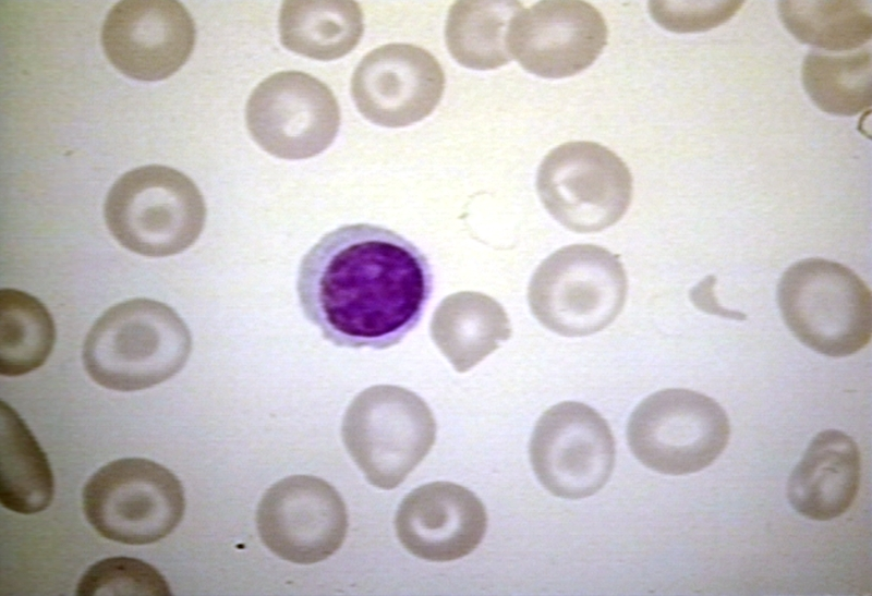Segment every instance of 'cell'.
<instances>
[{
  "mask_svg": "<svg viewBox=\"0 0 872 596\" xmlns=\"http://www.w3.org/2000/svg\"><path fill=\"white\" fill-rule=\"evenodd\" d=\"M56 342L53 319L36 297L0 291V374L15 377L45 364Z\"/></svg>",
  "mask_w": 872,
  "mask_h": 596,
  "instance_id": "24",
  "label": "cell"
},
{
  "mask_svg": "<svg viewBox=\"0 0 872 596\" xmlns=\"http://www.w3.org/2000/svg\"><path fill=\"white\" fill-rule=\"evenodd\" d=\"M245 120L253 139L268 154L307 159L334 142L340 108L330 88L299 71L275 73L252 92Z\"/></svg>",
  "mask_w": 872,
  "mask_h": 596,
  "instance_id": "10",
  "label": "cell"
},
{
  "mask_svg": "<svg viewBox=\"0 0 872 596\" xmlns=\"http://www.w3.org/2000/svg\"><path fill=\"white\" fill-rule=\"evenodd\" d=\"M445 74L427 50L389 44L368 52L351 80V94L368 121L402 127L429 115L441 99Z\"/></svg>",
  "mask_w": 872,
  "mask_h": 596,
  "instance_id": "14",
  "label": "cell"
},
{
  "mask_svg": "<svg viewBox=\"0 0 872 596\" xmlns=\"http://www.w3.org/2000/svg\"><path fill=\"white\" fill-rule=\"evenodd\" d=\"M870 47L849 53L810 51L802 63L801 81L812 102L822 111L856 115L872 105Z\"/></svg>",
  "mask_w": 872,
  "mask_h": 596,
  "instance_id": "23",
  "label": "cell"
},
{
  "mask_svg": "<svg viewBox=\"0 0 872 596\" xmlns=\"http://www.w3.org/2000/svg\"><path fill=\"white\" fill-rule=\"evenodd\" d=\"M730 435L724 409L712 398L688 389H664L632 412L627 439L646 467L666 475H687L712 464Z\"/></svg>",
  "mask_w": 872,
  "mask_h": 596,
  "instance_id": "8",
  "label": "cell"
},
{
  "mask_svg": "<svg viewBox=\"0 0 872 596\" xmlns=\"http://www.w3.org/2000/svg\"><path fill=\"white\" fill-rule=\"evenodd\" d=\"M435 344L459 373L477 365L511 336L504 307L493 297L472 291L445 297L431 321Z\"/></svg>",
  "mask_w": 872,
  "mask_h": 596,
  "instance_id": "18",
  "label": "cell"
},
{
  "mask_svg": "<svg viewBox=\"0 0 872 596\" xmlns=\"http://www.w3.org/2000/svg\"><path fill=\"white\" fill-rule=\"evenodd\" d=\"M861 460L856 441L827 429L813 437L787 484L790 506L802 516L828 521L852 504L860 484Z\"/></svg>",
  "mask_w": 872,
  "mask_h": 596,
  "instance_id": "17",
  "label": "cell"
},
{
  "mask_svg": "<svg viewBox=\"0 0 872 596\" xmlns=\"http://www.w3.org/2000/svg\"><path fill=\"white\" fill-rule=\"evenodd\" d=\"M628 280L619 257L593 244L559 248L533 273V316L564 337H585L609 326L626 303Z\"/></svg>",
  "mask_w": 872,
  "mask_h": 596,
  "instance_id": "5",
  "label": "cell"
},
{
  "mask_svg": "<svg viewBox=\"0 0 872 596\" xmlns=\"http://www.w3.org/2000/svg\"><path fill=\"white\" fill-rule=\"evenodd\" d=\"M778 305L794 336L823 355L849 356L871 340L870 289L839 263L814 257L792 264L779 280Z\"/></svg>",
  "mask_w": 872,
  "mask_h": 596,
  "instance_id": "3",
  "label": "cell"
},
{
  "mask_svg": "<svg viewBox=\"0 0 872 596\" xmlns=\"http://www.w3.org/2000/svg\"><path fill=\"white\" fill-rule=\"evenodd\" d=\"M425 255L386 228L325 234L303 257L296 291L305 317L338 346L387 349L419 323L432 292Z\"/></svg>",
  "mask_w": 872,
  "mask_h": 596,
  "instance_id": "1",
  "label": "cell"
},
{
  "mask_svg": "<svg viewBox=\"0 0 872 596\" xmlns=\"http://www.w3.org/2000/svg\"><path fill=\"white\" fill-rule=\"evenodd\" d=\"M344 446L368 483L382 489L400 485L425 458L436 438V422L425 401L398 386H373L347 409Z\"/></svg>",
  "mask_w": 872,
  "mask_h": 596,
  "instance_id": "6",
  "label": "cell"
},
{
  "mask_svg": "<svg viewBox=\"0 0 872 596\" xmlns=\"http://www.w3.org/2000/svg\"><path fill=\"white\" fill-rule=\"evenodd\" d=\"M192 349L190 330L165 303L133 299L107 309L83 345V364L98 385L118 391L146 389L174 376Z\"/></svg>",
  "mask_w": 872,
  "mask_h": 596,
  "instance_id": "2",
  "label": "cell"
},
{
  "mask_svg": "<svg viewBox=\"0 0 872 596\" xmlns=\"http://www.w3.org/2000/svg\"><path fill=\"white\" fill-rule=\"evenodd\" d=\"M195 25L178 1H121L107 14L101 44L109 61L138 81H160L189 59Z\"/></svg>",
  "mask_w": 872,
  "mask_h": 596,
  "instance_id": "15",
  "label": "cell"
},
{
  "mask_svg": "<svg viewBox=\"0 0 872 596\" xmlns=\"http://www.w3.org/2000/svg\"><path fill=\"white\" fill-rule=\"evenodd\" d=\"M542 204L577 233L600 232L618 222L632 198V177L610 149L594 142H568L550 150L536 175Z\"/></svg>",
  "mask_w": 872,
  "mask_h": 596,
  "instance_id": "9",
  "label": "cell"
},
{
  "mask_svg": "<svg viewBox=\"0 0 872 596\" xmlns=\"http://www.w3.org/2000/svg\"><path fill=\"white\" fill-rule=\"evenodd\" d=\"M401 545L417 558L447 562L471 554L482 542L487 514L468 488L434 482L409 492L395 519Z\"/></svg>",
  "mask_w": 872,
  "mask_h": 596,
  "instance_id": "16",
  "label": "cell"
},
{
  "mask_svg": "<svg viewBox=\"0 0 872 596\" xmlns=\"http://www.w3.org/2000/svg\"><path fill=\"white\" fill-rule=\"evenodd\" d=\"M278 31L282 46L290 51L329 61L355 48L364 19L354 1H284Z\"/></svg>",
  "mask_w": 872,
  "mask_h": 596,
  "instance_id": "20",
  "label": "cell"
},
{
  "mask_svg": "<svg viewBox=\"0 0 872 596\" xmlns=\"http://www.w3.org/2000/svg\"><path fill=\"white\" fill-rule=\"evenodd\" d=\"M55 479L46 453L16 411L0 403V501L16 513L49 507Z\"/></svg>",
  "mask_w": 872,
  "mask_h": 596,
  "instance_id": "19",
  "label": "cell"
},
{
  "mask_svg": "<svg viewBox=\"0 0 872 596\" xmlns=\"http://www.w3.org/2000/svg\"><path fill=\"white\" fill-rule=\"evenodd\" d=\"M256 524L264 545L279 558L312 564L334 555L348 531L346 504L324 479L293 475L262 497Z\"/></svg>",
  "mask_w": 872,
  "mask_h": 596,
  "instance_id": "12",
  "label": "cell"
},
{
  "mask_svg": "<svg viewBox=\"0 0 872 596\" xmlns=\"http://www.w3.org/2000/svg\"><path fill=\"white\" fill-rule=\"evenodd\" d=\"M615 454L607 422L593 408L573 401L545 411L530 442L536 477L549 492L566 499L598 491L611 475Z\"/></svg>",
  "mask_w": 872,
  "mask_h": 596,
  "instance_id": "11",
  "label": "cell"
},
{
  "mask_svg": "<svg viewBox=\"0 0 872 596\" xmlns=\"http://www.w3.org/2000/svg\"><path fill=\"white\" fill-rule=\"evenodd\" d=\"M742 4L743 1H650L649 9L665 29L695 33L727 22Z\"/></svg>",
  "mask_w": 872,
  "mask_h": 596,
  "instance_id": "26",
  "label": "cell"
},
{
  "mask_svg": "<svg viewBox=\"0 0 872 596\" xmlns=\"http://www.w3.org/2000/svg\"><path fill=\"white\" fill-rule=\"evenodd\" d=\"M82 504L88 523L102 537L146 545L179 525L185 498L170 470L148 459L125 458L107 463L89 477Z\"/></svg>",
  "mask_w": 872,
  "mask_h": 596,
  "instance_id": "7",
  "label": "cell"
},
{
  "mask_svg": "<svg viewBox=\"0 0 872 596\" xmlns=\"http://www.w3.org/2000/svg\"><path fill=\"white\" fill-rule=\"evenodd\" d=\"M104 215L122 246L162 257L178 254L197 240L206 207L190 178L169 167L149 165L128 171L114 182Z\"/></svg>",
  "mask_w": 872,
  "mask_h": 596,
  "instance_id": "4",
  "label": "cell"
},
{
  "mask_svg": "<svg viewBox=\"0 0 872 596\" xmlns=\"http://www.w3.org/2000/svg\"><path fill=\"white\" fill-rule=\"evenodd\" d=\"M76 595H171L165 576L152 564L131 557H111L90 565Z\"/></svg>",
  "mask_w": 872,
  "mask_h": 596,
  "instance_id": "25",
  "label": "cell"
},
{
  "mask_svg": "<svg viewBox=\"0 0 872 596\" xmlns=\"http://www.w3.org/2000/svg\"><path fill=\"white\" fill-rule=\"evenodd\" d=\"M606 44L603 15L584 1H541L522 9L507 35L511 58L528 72L547 78L585 70Z\"/></svg>",
  "mask_w": 872,
  "mask_h": 596,
  "instance_id": "13",
  "label": "cell"
},
{
  "mask_svg": "<svg viewBox=\"0 0 872 596\" xmlns=\"http://www.w3.org/2000/svg\"><path fill=\"white\" fill-rule=\"evenodd\" d=\"M523 9L518 1H457L448 12L445 40L461 65L492 70L511 58L507 35L513 17Z\"/></svg>",
  "mask_w": 872,
  "mask_h": 596,
  "instance_id": "21",
  "label": "cell"
},
{
  "mask_svg": "<svg viewBox=\"0 0 872 596\" xmlns=\"http://www.w3.org/2000/svg\"><path fill=\"white\" fill-rule=\"evenodd\" d=\"M778 15L800 42L827 51H851L872 38L870 1H779Z\"/></svg>",
  "mask_w": 872,
  "mask_h": 596,
  "instance_id": "22",
  "label": "cell"
}]
</instances>
